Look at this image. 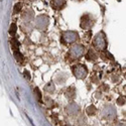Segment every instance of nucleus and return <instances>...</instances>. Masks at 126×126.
Listing matches in <instances>:
<instances>
[{"label": "nucleus", "mask_w": 126, "mask_h": 126, "mask_svg": "<svg viewBox=\"0 0 126 126\" xmlns=\"http://www.w3.org/2000/svg\"><path fill=\"white\" fill-rule=\"evenodd\" d=\"M93 46L95 47V48L97 50H100V51H103V50L106 49V47H107V41H106V36H105L103 31L99 32L95 37H94Z\"/></svg>", "instance_id": "nucleus-1"}, {"label": "nucleus", "mask_w": 126, "mask_h": 126, "mask_svg": "<svg viewBox=\"0 0 126 126\" xmlns=\"http://www.w3.org/2000/svg\"><path fill=\"white\" fill-rule=\"evenodd\" d=\"M72 71L73 74L77 79H85L88 75V70L87 68L82 65V64H77L75 66L72 67Z\"/></svg>", "instance_id": "nucleus-2"}, {"label": "nucleus", "mask_w": 126, "mask_h": 126, "mask_svg": "<svg viewBox=\"0 0 126 126\" xmlns=\"http://www.w3.org/2000/svg\"><path fill=\"white\" fill-rule=\"evenodd\" d=\"M79 38V35L76 31H65L63 32V35H62V41L64 44H74L75 41Z\"/></svg>", "instance_id": "nucleus-3"}, {"label": "nucleus", "mask_w": 126, "mask_h": 126, "mask_svg": "<svg viewBox=\"0 0 126 126\" xmlns=\"http://www.w3.org/2000/svg\"><path fill=\"white\" fill-rule=\"evenodd\" d=\"M84 54V47L81 46V45H75L73 46L71 48H70V51H69V56L72 58V59H79L83 56Z\"/></svg>", "instance_id": "nucleus-4"}, {"label": "nucleus", "mask_w": 126, "mask_h": 126, "mask_svg": "<svg viewBox=\"0 0 126 126\" xmlns=\"http://www.w3.org/2000/svg\"><path fill=\"white\" fill-rule=\"evenodd\" d=\"M81 27L83 29H90L94 25V19L90 14H85L81 17Z\"/></svg>", "instance_id": "nucleus-5"}, {"label": "nucleus", "mask_w": 126, "mask_h": 126, "mask_svg": "<svg viewBox=\"0 0 126 126\" xmlns=\"http://www.w3.org/2000/svg\"><path fill=\"white\" fill-rule=\"evenodd\" d=\"M48 25V17L46 15H39L35 19V26L38 29H46Z\"/></svg>", "instance_id": "nucleus-6"}, {"label": "nucleus", "mask_w": 126, "mask_h": 126, "mask_svg": "<svg viewBox=\"0 0 126 126\" xmlns=\"http://www.w3.org/2000/svg\"><path fill=\"white\" fill-rule=\"evenodd\" d=\"M67 5L66 0H51V7L55 10H62Z\"/></svg>", "instance_id": "nucleus-7"}, {"label": "nucleus", "mask_w": 126, "mask_h": 126, "mask_svg": "<svg viewBox=\"0 0 126 126\" xmlns=\"http://www.w3.org/2000/svg\"><path fill=\"white\" fill-rule=\"evenodd\" d=\"M78 110H79V107L75 103H71L68 105V107H66V111L70 114H76L78 112Z\"/></svg>", "instance_id": "nucleus-8"}, {"label": "nucleus", "mask_w": 126, "mask_h": 126, "mask_svg": "<svg viewBox=\"0 0 126 126\" xmlns=\"http://www.w3.org/2000/svg\"><path fill=\"white\" fill-rule=\"evenodd\" d=\"M105 113H106L105 117L110 118V117H113L115 115V110H114V108L112 106H107V107H105V109L103 111V114H105Z\"/></svg>", "instance_id": "nucleus-9"}, {"label": "nucleus", "mask_w": 126, "mask_h": 126, "mask_svg": "<svg viewBox=\"0 0 126 126\" xmlns=\"http://www.w3.org/2000/svg\"><path fill=\"white\" fill-rule=\"evenodd\" d=\"M86 59L88 61L94 62V61H96L98 59V56H97V54L95 52V50H94V49H89L88 50V54L86 55Z\"/></svg>", "instance_id": "nucleus-10"}, {"label": "nucleus", "mask_w": 126, "mask_h": 126, "mask_svg": "<svg viewBox=\"0 0 126 126\" xmlns=\"http://www.w3.org/2000/svg\"><path fill=\"white\" fill-rule=\"evenodd\" d=\"M65 95H66L67 98H69V99H73V98L76 96V90H75V88H74V87H70V88H68L67 91H66V93H65Z\"/></svg>", "instance_id": "nucleus-11"}, {"label": "nucleus", "mask_w": 126, "mask_h": 126, "mask_svg": "<svg viewBox=\"0 0 126 126\" xmlns=\"http://www.w3.org/2000/svg\"><path fill=\"white\" fill-rule=\"evenodd\" d=\"M13 55H14V58H15V60H16L17 62L22 63V62L24 61V58H23L22 54H20L18 50H14V54H13Z\"/></svg>", "instance_id": "nucleus-12"}, {"label": "nucleus", "mask_w": 126, "mask_h": 126, "mask_svg": "<svg viewBox=\"0 0 126 126\" xmlns=\"http://www.w3.org/2000/svg\"><path fill=\"white\" fill-rule=\"evenodd\" d=\"M96 112H97V109L94 105H91V106H89L87 108V114L88 115H94V114H96Z\"/></svg>", "instance_id": "nucleus-13"}, {"label": "nucleus", "mask_w": 126, "mask_h": 126, "mask_svg": "<svg viewBox=\"0 0 126 126\" xmlns=\"http://www.w3.org/2000/svg\"><path fill=\"white\" fill-rule=\"evenodd\" d=\"M10 43H11V45H12V48H13L14 50H16V48L19 47V43H18V40H17L15 37H12L11 40H10Z\"/></svg>", "instance_id": "nucleus-14"}, {"label": "nucleus", "mask_w": 126, "mask_h": 126, "mask_svg": "<svg viewBox=\"0 0 126 126\" xmlns=\"http://www.w3.org/2000/svg\"><path fill=\"white\" fill-rule=\"evenodd\" d=\"M21 8H22V4H21V3H16V4L14 5V8H13V13H14V14L19 13L20 10H21Z\"/></svg>", "instance_id": "nucleus-15"}, {"label": "nucleus", "mask_w": 126, "mask_h": 126, "mask_svg": "<svg viewBox=\"0 0 126 126\" xmlns=\"http://www.w3.org/2000/svg\"><path fill=\"white\" fill-rule=\"evenodd\" d=\"M16 30H17V26L15 23H12L11 25H10V28H9V33L11 35H14L16 33Z\"/></svg>", "instance_id": "nucleus-16"}, {"label": "nucleus", "mask_w": 126, "mask_h": 126, "mask_svg": "<svg viewBox=\"0 0 126 126\" xmlns=\"http://www.w3.org/2000/svg\"><path fill=\"white\" fill-rule=\"evenodd\" d=\"M45 90L47 91V92H54L55 91V86H54V84H52V82H49L47 84V87L45 88Z\"/></svg>", "instance_id": "nucleus-17"}, {"label": "nucleus", "mask_w": 126, "mask_h": 126, "mask_svg": "<svg viewBox=\"0 0 126 126\" xmlns=\"http://www.w3.org/2000/svg\"><path fill=\"white\" fill-rule=\"evenodd\" d=\"M34 93H35V96H36V99L39 103H41V92L39 91L38 88H35L34 89Z\"/></svg>", "instance_id": "nucleus-18"}, {"label": "nucleus", "mask_w": 126, "mask_h": 126, "mask_svg": "<svg viewBox=\"0 0 126 126\" xmlns=\"http://www.w3.org/2000/svg\"><path fill=\"white\" fill-rule=\"evenodd\" d=\"M126 103V98L123 97V96H120L118 99H117V104L118 105H124Z\"/></svg>", "instance_id": "nucleus-19"}, {"label": "nucleus", "mask_w": 126, "mask_h": 126, "mask_svg": "<svg viewBox=\"0 0 126 126\" xmlns=\"http://www.w3.org/2000/svg\"><path fill=\"white\" fill-rule=\"evenodd\" d=\"M23 76L25 77V79L30 80V74H29V72H28V71H24V72H23Z\"/></svg>", "instance_id": "nucleus-20"}, {"label": "nucleus", "mask_w": 126, "mask_h": 126, "mask_svg": "<svg viewBox=\"0 0 126 126\" xmlns=\"http://www.w3.org/2000/svg\"><path fill=\"white\" fill-rule=\"evenodd\" d=\"M124 90H125V92H126V87H125V88H124Z\"/></svg>", "instance_id": "nucleus-21"}, {"label": "nucleus", "mask_w": 126, "mask_h": 126, "mask_svg": "<svg viewBox=\"0 0 126 126\" xmlns=\"http://www.w3.org/2000/svg\"><path fill=\"white\" fill-rule=\"evenodd\" d=\"M125 78H126V75H125Z\"/></svg>", "instance_id": "nucleus-22"}, {"label": "nucleus", "mask_w": 126, "mask_h": 126, "mask_svg": "<svg viewBox=\"0 0 126 126\" xmlns=\"http://www.w3.org/2000/svg\"><path fill=\"white\" fill-rule=\"evenodd\" d=\"M79 1H80V0H79Z\"/></svg>", "instance_id": "nucleus-23"}]
</instances>
